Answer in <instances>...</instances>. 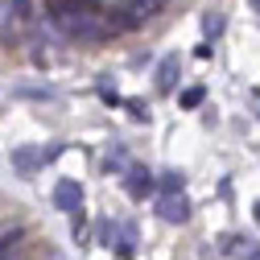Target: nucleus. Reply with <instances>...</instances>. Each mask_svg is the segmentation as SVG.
I'll return each mask as SVG.
<instances>
[{
  "instance_id": "f257e3e1",
  "label": "nucleus",
  "mask_w": 260,
  "mask_h": 260,
  "mask_svg": "<svg viewBox=\"0 0 260 260\" xmlns=\"http://www.w3.org/2000/svg\"><path fill=\"white\" fill-rule=\"evenodd\" d=\"M50 17H54V25H58L71 42L95 46V42H108V38H112L108 17L100 13V5H95V0H54Z\"/></svg>"
},
{
  "instance_id": "f03ea898",
  "label": "nucleus",
  "mask_w": 260,
  "mask_h": 260,
  "mask_svg": "<svg viewBox=\"0 0 260 260\" xmlns=\"http://www.w3.org/2000/svg\"><path fill=\"white\" fill-rule=\"evenodd\" d=\"M166 5H170V0H124V5L108 17V29H112V34H128V29L145 25L149 17H157Z\"/></svg>"
},
{
  "instance_id": "7ed1b4c3",
  "label": "nucleus",
  "mask_w": 260,
  "mask_h": 260,
  "mask_svg": "<svg viewBox=\"0 0 260 260\" xmlns=\"http://www.w3.org/2000/svg\"><path fill=\"white\" fill-rule=\"evenodd\" d=\"M54 207H58L62 215H79V211H83V186H79L75 178H62V182L54 186Z\"/></svg>"
},
{
  "instance_id": "20e7f679",
  "label": "nucleus",
  "mask_w": 260,
  "mask_h": 260,
  "mask_svg": "<svg viewBox=\"0 0 260 260\" xmlns=\"http://www.w3.org/2000/svg\"><path fill=\"white\" fill-rule=\"evenodd\" d=\"M157 211H161V219H166V223H186V219H190V203L182 199V190H178V194H166Z\"/></svg>"
},
{
  "instance_id": "39448f33",
  "label": "nucleus",
  "mask_w": 260,
  "mask_h": 260,
  "mask_svg": "<svg viewBox=\"0 0 260 260\" xmlns=\"http://www.w3.org/2000/svg\"><path fill=\"white\" fill-rule=\"evenodd\" d=\"M42 153L38 149H29V145H21V149H13V166L21 170V174H38V166H42Z\"/></svg>"
},
{
  "instance_id": "423d86ee",
  "label": "nucleus",
  "mask_w": 260,
  "mask_h": 260,
  "mask_svg": "<svg viewBox=\"0 0 260 260\" xmlns=\"http://www.w3.org/2000/svg\"><path fill=\"white\" fill-rule=\"evenodd\" d=\"M174 83H178V54H166L161 67H157V87L161 91H174Z\"/></svg>"
},
{
  "instance_id": "0eeeda50",
  "label": "nucleus",
  "mask_w": 260,
  "mask_h": 260,
  "mask_svg": "<svg viewBox=\"0 0 260 260\" xmlns=\"http://www.w3.org/2000/svg\"><path fill=\"white\" fill-rule=\"evenodd\" d=\"M153 186H157V182H153L149 170H128V194H133V199H145Z\"/></svg>"
},
{
  "instance_id": "6e6552de",
  "label": "nucleus",
  "mask_w": 260,
  "mask_h": 260,
  "mask_svg": "<svg viewBox=\"0 0 260 260\" xmlns=\"http://www.w3.org/2000/svg\"><path fill=\"white\" fill-rule=\"evenodd\" d=\"M17 240H25V227L21 223H0V252L9 244H17Z\"/></svg>"
},
{
  "instance_id": "1a4fd4ad",
  "label": "nucleus",
  "mask_w": 260,
  "mask_h": 260,
  "mask_svg": "<svg viewBox=\"0 0 260 260\" xmlns=\"http://www.w3.org/2000/svg\"><path fill=\"white\" fill-rule=\"evenodd\" d=\"M186 186V174H178V170H166V174H161V190H166V194H178Z\"/></svg>"
},
{
  "instance_id": "9d476101",
  "label": "nucleus",
  "mask_w": 260,
  "mask_h": 260,
  "mask_svg": "<svg viewBox=\"0 0 260 260\" xmlns=\"http://www.w3.org/2000/svg\"><path fill=\"white\" fill-rule=\"evenodd\" d=\"M203 95H207L203 87H186V91H182V108H199V104H203Z\"/></svg>"
},
{
  "instance_id": "9b49d317",
  "label": "nucleus",
  "mask_w": 260,
  "mask_h": 260,
  "mask_svg": "<svg viewBox=\"0 0 260 260\" xmlns=\"http://www.w3.org/2000/svg\"><path fill=\"white\" fill-rule=\"evenodd\" d=\"M0 260H25V240H17V244H9L5 252H0Z\"/></svg>"
},
{
  "instance_id": "f8f14e48",
  "label": "nucleus",
  "mask_w": 260,
  "mask_h": 260,
  "mask_svg": "<svg viewBox=\"0 0 260 260\" xmlns=\"http://www.w3.org/2000/svg\"><path fill=\"white\" fill-rule=\"evenodd\" d=\"M219 29H223V17H207V38H219Z\"/></svg>"
},
{
  "instance_id": "ddd939ff",
  "label": "nucleus",
  "mask_w": 260,
  "mask_h": 260,
  "mask_svg": "<svg viewBox=\"0 0 260 260\" xmlns=\"http://www.w3.org/2000/svg\"><path fill=\"white\" fill-rule=\"evenodd\" d=\"M128 112H133V116H137V120H145V116H149V108H145V104H141V100H128Z\"/></svg>"
},
{
  "instance_id": "4468645a",
  "label": "nucleus",
  "mask_w": 260,
  "mask_h": 260,
  "mask_svg": "<svg viewBox=\"0 0 260 260\" xmlns=\"http://www.w3.org/2000/svg\"><path fill=\"white\" fill-rule=\"evenodd\" d=\"M248 260H260V248H248Z\"/></svg>"
},
{
  "instance_id": "2eb2a0df",
  "label": "nucleus",
  "mask_w": 260,
  "mask_h": 260,
  "mask_svg": "<svg viewBox=\"0 0 260 260\" xmlns=\"http://www.w3.org/2000/svg\"><path fill=\"white\" fill-rule=\"evenodd\" d=\"M252 211H256V223H260V203H256V207H252Z\"/></svg>"
},
{
  "instance_id": "dca6fc26",
  "label": "nucleus",
  "mask_w": 260,
  "mask_h": 260,
  "mask_svg": "<svg viewBox=\"0 0 260 260\" xmlns=\"http://www.w3.org/2000/svg\"><path fill=\"white\" fill-rule=\"evenodd\" d=\"M256 9H260V0H256Z\"/></svg>"
}]
</instances>
